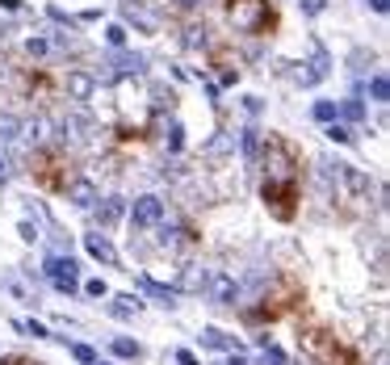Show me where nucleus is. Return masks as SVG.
I'll list each match as a JSON object with an SVG mask.
<instances>
[{
    "label": "nucleus",
    "instance_id": "nucleus-25",
    "mask_svg": "<svg viewBox=\"0 0 390 365\" xmlns=\"http://www.w3.org/2000/svg\"><path fill=\"white\" fill-rule=\"evenodd\" d=\"M105 43L114 46V50H122V46H126V26H109V30H105Z\"/></svg>",
    "mask_w": 390,
    "mask_h": 365
},
{
    "label": "nucleus",
    "instance_id": "nucleus-27",
    "mask_svg": "<svg viewBox=\"0 0 390 365\" xmlns=\"http://www.w3.org/2000/svg\"><path fill=\"white\" fill-rule=\"evenodd\" d=\"M327 138H332V143H352V131H348L345 122H332V126H327Z\"/></svg>",
    "mask_w": 390,
    "mask_h": 365
},
{
    "label": "nucleus",
    "instance_id": "nucleus-37",
    "mask_svg": "<svg viewBox=\"0 0 390 365\" xmlns=\"http://www.w3.org/2000/svg\"><path fill=\"white\" fill-rule=\"evenodd\" d=\"M176 361H180V365H197V357H193L189 349H180V353H176Z\"/></svg>",
    "mask_w": 390,
    "mask_h": 365
},
{
    "label": "nucleus",
    "instance_id": "nucleus-35",
    "mask_svg": "<svg viewBox=\"0 0 390 365\" xmlns=\"http://www.w3.org/2000/svg\"><path fill=\"white\" fill-rule=\"evenodd\" d=\"M26 50H30V55H46V38H30Z\"/></svg>",
    "mask_w": 390,
    "mask_h": 365
},
{
    "label": "nucleus",
    "instance_id": "nucleus-17",
    "mask_svg": "<svg viewBox=\"0 0 390 365\" xmlns=\"http://www.w3.org/2000/svg\"><path fill=\"white\" fill-rule=\"evenodd\" d=\"M139 285H143V290H147V294H151L156 303H164V307H176V303H173V298H176V290H168V285H160V281H151L147 273L139 277Z\"/></svg>",
    "mask_w": 390,
    "mask_h": 365
},
{
    "label": "nucleus",
    "instance_id": "nucleus-12",
    "mask_svg": "<svg viewBox=\"0 0 390 365\" xmlns=\"http://www.w3.org/2000/svg\"><path fill=\"white\" fill-rule=\"evenodd\" d=\"M92 210H97V223H101V227H114V223L126 214V202H122V197H97Z\"/></svg>",
    "mask_w": 390,
    "mask_h": 365
},
{
    "label": "nucleus",
    "instance_id": "nucleus-30",
    "mask_svg": "<svg viewBox=\"0 0 390 365\" xmlns=\"http://www.w3.org/2000/svg\"><path fill=\"white\" fill-rule=\"evenodd\" d=\"M315 118H319V122H332V118H336V105H332V101H319V105H315Z\"/></svg>",
    "mask_w": 390,
    "mask_h": 365
},
{
    "label": "nucleus",
    "instance_id": "nucleus-9",
    "mask_svg": "<svg viewBox=\"0 0 390 365\" xmlns=\"http://www.w3.org/2000/svg\"><path fill=\"white\" fill-rule=\"evenodd\" d=\"M63 193H67V202H72V206H80V210H92V206H97V197H101V193H97V185L85 181V177H72V185H67Z\"/></svg>",
    "mask_w": 390,
    "mask_h": 365
},
{
    "label": "nucleus",
    "instance_id": "nucleus-29",
    "mask_svg": "<svg viewBox=\"0 0 390 365\" xmlns=\"http://www.w3.org/2000/svg\"><path fill=\"white\" fill-rule=\"evenodd\" d=\"M185 147V131H180V122H173V131H168V151H180Z\"/></svg>",
    "mask_w": 390,
    "mask_h": 365
},
{
    "label": "nucleus",
    "instance_id": "nucleus-2",
    "mask_svg": "<svg viewBox=\"0 0 390 365\" xmlns=\"http://www.w3.org/2000/svg\"><path fill=\"white\" fill-rule=\"evenodd\" d=\"M298 349H303L306 365H365L361 353L352 344H345L336 332H327L323 323H306L298 332Z\"/></svg>",
    "mask_w": 390,
    "mask_h": 365
},
{
    "label": "nucleus",
    "instance_id": "nucleus-40",
    "mask_svg": "<svg viewBox=\"0 0 390 365\" xmlns=\"http://www.w3.org/2000/svg\"><path fill=\"white\" fill-rule=\"evenodd\" d=\"M180 9H197V0H180Z\"/></svg>",
    "mask_w": 390,
    "mask_h": 365
},
{
    "label": "nucleus",
    "instance_id": "nucleus-3",
    "mask_svg": "<svg viewBox=\"0 0 390 365\" xmlns=\"http://www.w3.org/2000/svg\"><path fill=\"white\" fill-rule=\"evenodd\" d=\"M306 307V290H303V281L298 277H277L273 281V290L260 298V311H252L248 320H269V323H277V320H286L290 311H303Z\"/></svg>",
    "mask_w": 390,
    "mask_h": 365
},
{
    "label": "nucleus",
    "instance_id": "nucleus-15",
    "mask_svg": "<svg viewBox=\"0 0 390 365\" xmlns=\"http://www.w3.org/2000/svg\"><path fill=\"white\" fill-rule=\"evenodd\" d=\"M63 138L88 143V138H92V122H88L85 114H67V122H63Z\"/></svg>",
    "mask_w": 390,
    "mask_h": 365
},
{
    "label": "nucleus",
    "instance_id": "nucleus-4",
    "mask_svg": "<svg viewBox=\"0 0 390 365\" xmlns=\"http://www.w3.org/2000/svg\"><path fill=\"white\" fill-rule=\"evenodd\" d=\"M30 177L43 185L46 193H63L76 173H72V160H67L63 147H38V151L30 156Z\"/></svg>",
    "mask_w": 390,
    "mask_h": 365
},
{
    "label": "nucleus",
    "instance_id": "nucleus-23",
    "mask_svg": "<svg viewBox=\"0 0 390 365\" xmlns=\"http://www.w3.org/2000/svg\"><path fill=\"white\" fill-rule=\"evenodd\" d=\"M202 285H206V273H197V269H185V277H180V290H193V294H202Z\"/></svg>",
    "mask_w": 390,
    "mask_h": 365
},
{
    "label": "nucleus",
    "instance_id": "nucleus-34",
    "mask_svg": "<svg viewBox=\"0 0 390 365\" xmlns=\"http://www.w3.org/2000/svg\"><path fill=\"white\" fill-rule=\"evenodd\" d=\"M21 332H30V336H38V340H50V332H46L43 323H34V320H30V323H21Z\"/></svg>",
    "mask_w": 390,
    "mask_h": 365
},
{
    "label": "nucleus",
    "instance_id": "nucleus-19",
    "mask_svg": "<svg viewBox=\"0 0 390 365\" xmlns=\"http://www.w3.org/2000/svg\"><path fill=\"white\" fill-rule=\"evenodd\" d=\"M239 147H244V160H256L260 156V131H239Z\"/></svg>",
    "mask_w": 390,
    "mask_h": 365
},
{
    "label": "nucleus",
    "instance_id": "nucleus-36",
    "mask_svg": "<svg viewBox=\"0 0 390 365\" xmlns=\"http://www.w3.org/2000/svg\"><path fill=\"white\" fill-rule=\"evenodd\" d=\"M21 239H30V244L38 239V231H34V223H21Z\"/></svg>",
    "mask_w": 390,
    "mask_h": 365
},
{
    "label": "nucleus",
    "instance_id": "nucleus-7",
    "mask_svg": "<svg viewBox=\"0 0 390 365\" xmlns=\"http://www.w3.org/2000/svg\"><path fill=\"white\" fill-rule=\"evenodd\" d=\"M43 269H46V277H50V285L63 290V294H72V290L80 285V281H76V269H80V265H76L72 256H46Z\"/></svg>",
    "mask_w": 390,
    "mask_h": 365
},
{
    "label": "nucleus",
    "instance_id": "nucleus-42",
    "mask_svg": "<svg viewBox=\"0 0 390 365\" xmlns=\"http://www.w3.org/2000/svg\"><path fill=\"white\" fill-rule=\"evenodd\" d=\"M92 365H109V361H92Z\"/></svg>",
    "mask_w": 390,
    "mask_h": 365
},
{
    "label": "nucleus",
    "instance_id": "nucleus-38",
    "mask_svg": "<svg viewBox=\"0 0 390 365\" xmlns=\"http://www.w3.org/2000/svg\"><path fill=\"white\" fill-rule=\"evenodd\" d=\"M0 9H4V13H17V9H21V0H0Z\"/></svg>",
    "mask_w": 390,
    "mask_h": 365
},
{
    "label": "nucleus",
    "instance_id": "nucleus-43",
    "mask_svg": "<svg viewBox=\"0 0 390 365\" xmlns=\"http://www.w3.org/2000/svg\"><path fill=\"white\" fill-rule=\"evenodd\" d=\"M122 4H134V0H122Z\"/></svg>",
    "mask_w": 390,
    "mask_h": 365
},
{
    "label": "nucleus",
    "instance_id": "nucleus-8",
    "mask_svg": "<svg viewBox=\"0 0 390 365\" xmlns=\"http://www.w3.org/2000/svg\"><path fill=\"white\" fill-rule=\"evenodd\" d=\"M130 219H134V227H156V223L164 219V202H160L156 193H143V197H134Z\"/></svg>",
    "mask_w": 390,
    "mask_h": 365
},
{
    "label": "nucleus",
    "instance_id": "nucleus-16",
    "mask_svg": "<svg viewBox=\"0 0 390 365\" xmlns=\"http://www.w3.org/2000/svg\"><path fill=\"white\" fill-rule=\"evenodd\" d=\"M202 349H222V353H235L239 344H235V336H227V332H218V327H206V332H202Z\"/></svg>",
    "mask_w": 390,
    "mask_h": 365
},
{
    "label": "nucleus",
    "instance_id": "nucleus-13",
    "mask_svg": "<svg viewBox=\"0 0 390 365\" xmlns=\"http://www.w3.org/2000/svg\"><path fill=\"white\" fill-rule=\"evenodd\" d=\"M85 248L92 261H101V265H118V252H114V244L97 231V235H85Z\"/></svg>",
    "mask_w": 390,
    "mask_h": 365
},
{
    "label": "nucleus",
    "instance_id": "nucleus-39",
    "mask_svg": "<svg viewBox=\"0 0 390 365\" xmlns=\"http://www.w3.org/2000/svg\"><path fill=\"white\" fill-rule=\"evenodd\" d=\"M369 9H374V13H386V9H390V0H369Z\"/></svg>",
    "mask_w": 390,
    "mask_h": 365
},
{
    "label": "nucleus",
    "instance_id": "nucleus-24",
    "mask_svg": "<svg viewBox=\"0 0 390 365\" xmlns=\"http://www.w3.org/2000/svg\"><path fill=\"white\" fill-rule=\"evenodd\" d=\"M114 353H118V357H143V349H139L134 340H126V336H118V340H114Z\"/></svg>",
    "mask_w": 390,
    "mask_h": 365
},
{
    "label": "nucleus",
    "instance_id": "nucleus-10",
    "mask_svg": "<svg viewBox=\"0 0 390 365\" xmlns=\"http://www.w3.org/2000/svg\"><path fill=\"white\" fill-rule=\"evenodd\" d=\"M63 89H67V97H72V101H88V97L97 92V80H92L88 72H80V67H72V72L63 76Z\"/></svg>",
    "mask_w": 390,
    "mask_h": 365
},
{
    "label": "nucleus",
    "instance_id": "nucleus-5",
    "mask_svg": "<svg viewBox=\"0 0 390 365\" xmlns=\"http://www.w3.org/2000/svg\"><path fill=\"white\" fill-rule=\"evenodd\" d=\"M323 177H327V185L336 189V202H345V210H365V202H369V177L361 173V168H352V164H327L323 168Z\"/></svg>",
    "mask_w": 390,
    "mask_h": 365
},
{
    "label": "nucleus",
    "instance_id": "nucleus-28",
    "mask_svg": "<svg viewBox=\"0 0 390 365\" xmlns=\"http://www.w3.org/2000/svg\"><path fill=\"white\" fill-rule=\"evenodd\" d=\"M85 294H88V298H105L109 290H105V281H101V277H92V281H85Z\"/></svg>",
    "mask_w": 390,
    "mask_h": 365
},
{
    "label": "nucleus",
    "instance_id": "nucleus-14",
    "mask_svg": "<svg viewBox=\"0 0 390 365\" xmlns=\"http://www.w3.org/2000/svg\"><path fill=\"white\" fill-rule=\"evenodd\" d=\"M202 290H210V298H215V303H235V294H239V290H235V281H231L227 273H210Z\"/></svg>",
    "mask_w": 390,
    "mask_h": 365
},
{
    "label": "nucleus",
    "instance_id": "nucleus-31",
    "mask_svg": "<svg viewBox=\"0 0 390 365\" xmlns=\"http://www.w3.org/2000/svg\"><path fill=\"white\" fill-rule=\"evenodd\" d=\"M72 357H76L80 365H92V361H97V353H92L88 344H76V349H72Z\"/></svg>",
    "mask_w": 390,
    "mask_h": 365
},
{
    "label": "nucleus",
    "instance_id": "nucleus-6",
    "mask_svg": "<svg viewBox=\"0 0 390 365\" xmlns=\"http://www.w3.org/2000/svg\"><path fill=\"white\" fill-rule=\"evenodd\" d=\"M227 21H231V30L260 38L277 26V13L269 0H227Z\"/></svg>",
    "mask_w": 390,
    "mask_h": 365
},
{
    "label": "nucleus",
    "instance_id": "nucleus-32",
    "mask_svg": "<svg viewBox=\"0 0 390 365\" xmlns=\"http://www.w3.org/2000/svg\"><path fill=\"white\" fill-rule=\"evenodd\" d=\"M298 4H303V13H306V17H319V13L327 9V0H298Z\"/></svg>",
    "mask_w": 390,
    "mask_h": 365
},
{
    "label": "nucleus",
    "instance_id": "nucleus-33",
    "mask_svg": "<svg viewBox=\"0 0 390 365\" xmlns=\"http://www.w3.org/2000/svg\"><path fill=\"white\" fill-rule=\"evenodd\" d=\"M0 365H43V361H34L26 353H9V357H0Z\"/></svg>",
    "mask_w": 390,
    "mask_h": 365
},
{
    "label": "nucleus",
    "instance_id": "nucleus-20",
    "mask_svg": "<svg viewBox=\"0 0 390 365\" xmlns=\"http://www.w3.org/2000/svg\"><path fill=\"white\" fill-rule=\"evenodd\" d=\"M134 311H139V298H130V294H122V298L109 303V315H118V320H130Z\"/></svg>",
    "mask_w": 390,
    "mask_h": 365
},
{
    "label": "nucleus",
    "instance_id": "nucleus-18",
    "mask_svg": "<svg viewBox=\"0 0 390 365\" xmlns=\"http://www.w3.org/2000/svg\"><path fill=\"white\" fill-rule=\"evenodd\" d=\"M17 138H21V118L0 114V143H17Z\"/></svg>",
    "mask_w": 390,
    "mask_h": 365
},
{
    "label": "nucleus",
    "instance_id": "nucleus-41",
    "mask_svg": "<svg viewBox=\"0 0 390 365\" xmlns=\"http://www.w3.org/2000/svg\"><path fill=\"white\" fill-rule=\"evenodd\" d=\"M0 177H4V160H0Z\"/></svg>",
    "mask_w": 390,
    "mask_h": 365
},
{
    "label": "nucleus",
    "instance_id": "nucleus-26",
    "mask_svg": "<svg viewBox=\"0 0 390 365\" xmlns=\"http://www.w3.org/2000/svg\"><path fill=\"white\" fill-rule=\"evenodd\" d=\"M369 92H374V101H386V97H390V85H386V76H382V72L369 80Z\"/></svg>",
    "mask_w": 390,
    "mask_h": 365
},
{
    "label": "nucleus",
    "instance_id": "nucleus-11",
    "mask_svg": "<svg viewBox=\"0 0 390 365\" xmlns=\"http://www.w3.org/2000/svg\"><path fill=\"white\" fill-rule=\"evenodd\" d=\"M109 67H114V76H143L147 59L143 55H130V50H114L109 55Z\"/></svg>",
    "mask_w": 390,
    "mask_h": 365
},
{
    "label": "nucleus",
    "instance_id": "nucleus-21",
    "mask_svg": "<svg viewBox=\"0 0 390 365\" xmlns=\"http://www.w3.org/2000/svg\"><path fill=\"white\" fill-rule=\"evenodd\" d=\"M256 340H260V349H264V365H290V357H286L269 336H256Z\"/></svg>",
    "mask_w": 390,
    "mask_h": 365
},
{
    "label": "nucleus",
    "instance_id": "nucleus-22",
    "mask_svg": "<svg viewBox=\"0 0 390 365\" xmlns=\"http://www.w3.org/2000/svg\"><path fill=\"white\" fill-rule=\"evenodd\" d=\"M336 114H340V118H348V122H361V118H365V105H361L357 97H348L345 105H336Z\"/></svg>",
    "mask_w": 390,
    "mask_h": 365
},
{
    "label": "nucleus",
    "instance_id": "nucleus-1",
    "mask_svg": "<svg viewBox=\"0 0 390 365\" xmlns=\"http://www.w3.org/2000/svg\"><path fill=\"white\" fill-rule=\"evenodd\" d=\"M260 197H264V210L277 219V223H294L298 214V202H303V151L290 143L286 135H269L260 138Z\"/></svg>",
    "mask_w": 390,
    "mask_h": 365
}]
</instances>
